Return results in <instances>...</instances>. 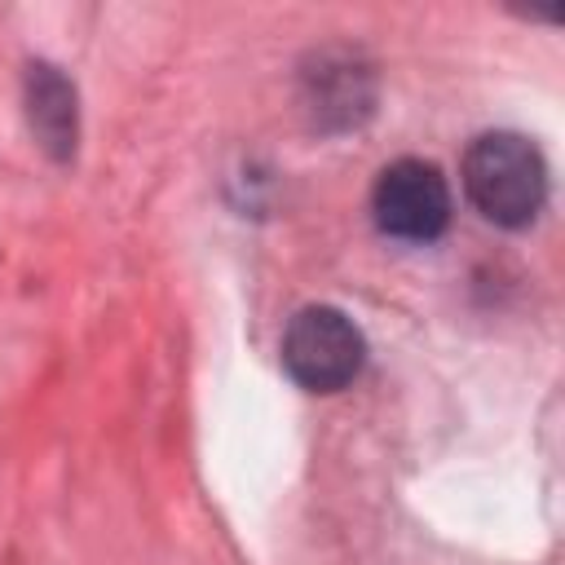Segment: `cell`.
<instances>
[{
    "label": "cell",
    "mask_w": 565,
    "mask_h": 565,
    "mask_svg": "<svg viewBox=\"0 0 565 565\" xmlns=\"http://www.w3.org/2000/svg\"><path fill=\"white\" fill-rule=\"evenodd\" d=\"M463 190L490 225L521 230L547 203V163L521 132H481L463 154Z\"/></svg>",
    "instance_id": "6da1fadb"
},
{
    "label": "cell",
    "mask_w": 565,
    "mask_h": 565,
    "mask_svg": "<svg viewBox=\"0 0 565 565\" xmlns=\"http://www.w3.org/2000/svg\"><path fill=\"white\" fill-rule=\"evenodd\" d=\"M375 225L402 243H433L450 225V185L428 159H397L371 190Z\"/></svg>",
    "instance_id": "3957f363"
},
{
    "label": "cell",
    "mask_w": 565,
    "mask_h": 565,
    "mask_svg": "<svg viewBox=\"0 0 565 565\" xmlns=\"http://www.w3.org/2000/svg\"><path fill=\"white\" fill-rule=\"evenodd\" d=\"M26 115L40 137V146L53 159H66L75 150V88L53 66H31L26 75Z\"/></svg>",
    "instance_id": "277c9868"
},
{
    "label": "cell",
    "mask_w": 565,
    "mask_h": 565,
    "mask_svg": "<svg viewBox=\"0 0 565 565\" xmlns=\"http://www.w3.org/2000/svg\"><path fill=\"white\" fill-rule=\"evenodd\" d=\"M366 340L358 322L335 305H305L282 331V366L309 393H340L358 380Z\"/></svg>",
    "instance_id": "7a4b0ae2"
}]
</instances>
